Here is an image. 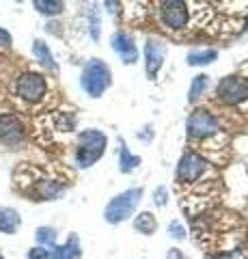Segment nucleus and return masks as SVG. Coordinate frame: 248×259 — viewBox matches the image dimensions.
I'll return each mask as SVG.
<instances>
[{
  "mask_svg": "<svg viewBox=\"0 0 248 259\" xmlns=\"http://www.w3.org/2000/svg\"><path fill=\"white\" fill-rule=\"evenodd\" d=\"M166 59V44L160 37H149L145 44V71L149 80H156L164 67Z\"/></svg>",
  "mask_w": 248,
  "mask_h": 259,
  "instance_id": "0eeeda50",
  "label": "nucleus"
},
{
  "mask_svg": "<svg viewBox=\"0 0 248 259\" xmlns=\"http://www.w3.org/2000/svg\"><path fill=\"white\" fill-rule=\"evenodd\" d=\"M0 259H3V253H0Z\"/></svg>",
  "mask_w": 248,
  "mask_h": 259,
  "instance_id": "bb28decb",
  "label": "nucleus"
},
{
  "mask_svg": "<svg viewBox=\"0 0 248 259\" xmlns=\"http://www.w3.org/2000/svg\"><path fill=\"white\" fill-rule=\"evenodd\" d=\"M132 227L140 233V236H154L158 231V218L154 212H140V214L134 216Z\"/></svg>",
  "mask_w": 248,
  "mask_h": 259,
  "instance_id": "9b49d317",
  "label": "nucleus"
},
{
  "mask_svg": "<svg viewBox=\"0 0 248 259\" xmlns=\"http://www.w3.org/2000/svg\"><path fill=\"white\" fill-rule=\"evenodd\" d=\"M151 199H154L156 207H166V203H169V188L166 186H158L154 194H151Z\"/></svg>",
  "mask_w": 248,
  "mask_h": 259,
  "instance_id": "4be33fe9",
  "label": "nucleus"
},
{
  "mask_svg": "<svg viewBox=\"0 0 248 259\" xmlns=\"http://www.w3.org/2000/svg\"><path fill=\"white\" fill-rule=\"evenodd\" d=\"M242 28H244V30H248V18L242 22Z\"/></svg>",
  "mask_w": 248,
  "mask_h": 259,
  "instance_id": "a878e982",
  "label": "nucleus"
},
{
  "mask_svg": "<svg viewBox=\"0 0 248 259\" xmlns=\"http://www.w3.org/2000/svg\"><path fill=\"white\" fill-rule=\"evenodd\" d=\"M100 15L97 11H95V5H91L89 9V30H91V37L95 39V41H100V35H102V28H100Z\"/></svg>",
  "mask_w": 248,
  "mask_h": 259,
  "instance_id": "412c9836",
  "label": "nucleus"
},
{
  "mask_svg": "<svg viewBox=\"0 0 248 259\" xmlns=\"http://www.w3.org/2000/svg\"><path fill=\"white\" fill-rule=\"evenodd\" d=\"M218 59V50L216 48H194L188 52V65L192 67H203Z\"/></svg>",
  "mask_w": 248,
  "mask_h": 259,
  "instance_id": "f8f14e48",
  "label": "nucleus"
},
{
  "mask_svg": "<svg viewBox=\"0 0 248 259\" xmlns=\"http://www.w3.org/2000/svg\"><path fill=\"white\" fill-rule=\"evenodd\" d=\"M166 233H169V238H173L175 242H183L188 238V229H186V225H183V221H179V218H175V221L169 223Z\"/></svg>",
  "mask_w": 248,
  "mask_h": 259,
  "instance_id": "a211bd4d",
  "label": "nucleus"
},
{
  "mask_svg": "<svg viewBox=\"0 0 248 259\" xmlns=\"http://www.w3.org/2000/svg\"><path fill=\"white\" fill-rule=\"evenodd\" d=\"M216 102L235 112H248V78L242 74L225 76L216 84Z\"/></svg>",
  "mask_w": 248,
  "mask_h": 259,
  "instance_id": "f03ea898",
  "label": "nucleus"
},
{
  "mask_svg": "<svg viewBox=\"0 0 248 259\" xmlns=\"http://www.w3.org/2000/svg\"><path fill=\"white\" fill-rule=\"evenodd\" d=\"M142 158L140 156H134V153L127 149V145L123 139H119V171L121 173H132L140 166Z\"/></svg>",
  "mask_w": 248,
  "mask_h": 259,
  "instance_id": "9d476101",
  "label": "nucleus"
},
{
  "mask_svg": "<svg viewBox=\"0 0 248 259\" xmlns=\"http://www.w3.org/2000/svg\"><path fill=\"white\" fill-rule=\"evenodd\" d=\"M183 255L179 253V248H171V255H169V259H181Z\"/></svg>",
  "mask_w": 248,
  "mask_h": 259,
  "instance_id": "393cba45",
  "label": "nucleus"
},
{
  "mask_svg": "<svg viewBox=\"0 0 248 259\" xmlns=\"http://www.w3.org/2000/svg\"><path fill=\"white\" fill-rule=\"evenodd\" d=\"M24 139V125L20 117L11 115V112H5L0 115V145L7 149L18 147Z\"/></svg>",
  "mask_w": 248,
  "mask_h": 259,
  "instance_id": "6e6552de",
  "label": "nucleus"
},
{
  "mask_svg": "<svg viewBox=\"0 0 248 259\" xmlns=\"http://www.w3.org/2000/svg\"><path fill=\"white\" fill-rule=\"evenodd\" d=\"M80 257H82V248H80V242L74 233L67 238L65 244L54 248V259H80Z\"/></svg>",
  "mask_w": 248,
  "mask_h": 259,
  "instance_id": "4468645a",
  "label": "nucleus"
},
{
  "mask_svg": "<svg viewBox=\"0 0 248 259\" xmlns=\"http://www.w3.org/2000/svg\"><path fill=\"white\" fill-rule=\"evenodd\" d=\"M207 89H210V76L207 74H196L194 78H192V84H190V91H188V102L196 104L199 100H203Z\"/></svg>",
  "mask_w": 248,
  "mask_h": 259,
  "instance_id": "dca6fc26",
  "label": "nucleus"
},
{
  "mask_svg": "<svg viewBox=\"0 0 248 259\" xmlns=\"http://www.w3.org/2000/svg\"><path fill=\"white\" fill-rule=\"evenodd\" d=\"M33 54L37 56V61L41 63L47 71H52V74H57V71H59V65H57V61H54V56H52L50 48H47L45 41L37 39V41L33 44Z\"/></svg>",
  "mask_w": 248,
  "mask_h": 259,
  "instance_id": "ddd939ff",
  "label": "nucleus"
},
{
  "mask_svg": "<svg viewBox=\"0 0 248 259\" xmlns=\"http://www.w3.org/2000/svg\"><path fill=\"white\" fill-rule=\"evenodd\" d=\"M80 84L89 97H102L113 84V71L102 59H91L82 69Z\"/></svg>",
  "mask_w": 248,
  "mask_h": 259,
  "instance_id": "39448f33",
  "label": "nucleus"
},
{
  "mask_svg": "<svg viewBox=\"0 0 248 259\" xmlns=\"http://www.w3.org/2000/svg\"><path fill=\"white\" fill-rule=\"evenodd\" d=\"M20 225H22V218L13 207H0V231L11 236V233L20 229Z\"/></svg>",
  "mask_w": 248,
  "mask_h": 259,
  "instance_id": "2eb2a0df",
  "label": "nucleus"
},
{
  "mask_svg": "<svg viewBox=\"0 0 248 259\" xmlns=\"http://www.w3.org/2000/svg\"><path fill=\"white\" fill-rule=\"evenodd\" d=\"M13 44V39H11V35L7 32L5 28H0V46H5V48H9Z\"/></svg>",
  "mask_w": 248,
  "mask_h": 259,
  "instance_id": "b1692460",
  "label": "nucleus"
},
{
  "mask_svg": "<svg viewBox=\"0 0 248 259\" xmlns=\"http://www.w3.org/2000/svg\"><path fill=\"white\" fill-rule=\"evenodd\" d=\"M218 177L220 175L216 171V166H212L203 156H199L192 149H186L181 153L177 168H175V186H177L179 194L196 188V186H203L207 182H214Z\"/></svg>",
  "mask_w": 248,
  "mask_h": 259,
  "instance_id": "f257e3e1",
  "label": "nucleus"
},
{
  "mask_svg": "<svg viewBox=\"0 0 248 259\" xmlns=\"http://www.w3.org/2000/svg\"><path fill=\"white\" fill-rule=\"evenodd\" d=\"M15 95L26 104H39L47 95V80L37 71H24L15 80Z\"/></svg>",
  "mask_w": 248,
  "mask_h": 259,
  "instance_id": "423d86ee",
  "label": "nucleus"
},
{
  "mask_svg": "<svg viewBox=\"0 0 248 259\" xmlns=\"http://www.w3.org/2000/svg\"><path fill=\"white\" fill-rule=\"evenodd\" d=\"M207 259H248V253L244 248H231V250H220V253H214Z\"/></svg>",
  "mask_w": 248,
  "mask_h": 259,
  "instance_id": "aec40b11",
  "label": "nucleus"
},
{
  "mask_svg": "<svg viewBox=\"0 0 248 259\" xmlns=\"http://www.w3.org/2000/svg\"><path fill=\"white\" fill-rule=\"evenodd\" d=\"M35 9L43 15H59V13H63V9H65V5L57 3V0H37Z\"/></svg>",
  "mask_w": 248,
  "mask_h": 259,
  "instance_id": "f3484780",
  "label": "nucleus"
},
{
  "mask_svg": "<svg viewBox=\"0 0 248 259\" xmlns=\"http://www.w3.org/2000/svg\"><path fill=\"white\" fill-rule=\"evenodd\" d=\"M145 197V190L140 186H134V188H127L123 192L115 194L113 199L108 201V205L104 207V218H106L108 225H121L127 218H132L136 214V209L140 207V201Z\"/></svg>",
  "mask_w": 248,
  "mask_h": 259,
  "instance_id": "20e7f679",
  "label": "nucleus"
},
{
  "mask_svg": "<svg viewBox=\"0 0 248 259\" xmlns=\"http://www.w3.org/2000/svg\"><path fill=\"white\" fill-rule=\"evenodd\" d=\"M106 145H108V136L102 130H95V127L82 130L76 139V153H74L76 166L91 168L106 153Z\"/></svg>",
  "mask_w": 248,
  "mask_h": 259,
  "instance_id": "7ed1b4c3",
  "label": "nucleus"
},
{
  "mask_svg": "<svg viewBox=\"0 0 248 259\" xmlns=\"http://www.w3.org/2000/svg\"><path fill=\"white\" fill-rule=\"evenodd\" d=\"M110 48H113V52L125 65H134L136 61H138V48H136L134 37L130 35V32H125V30L113 32V37H110Z\"/></svg>",
  "mask_w": 248,
  "mask_h": 259,
  "instance_id": "1a4fd4ad",
  "label": "nucleus"
},
{
  "mask_svg": "<svg viewBox=\"0 0 248 259\" xmlns=\"http://www.w3.org/2000/svg\"><path fill=\"white\" fill-rule=\"evenodd\" d=\"M28 259H54V250L47 246H35L28 250Z\"/></svg>",
  "mask_w": 248,
  "mask_h": 259,
  "instance_id": "5701e85b",
  "label": "nucleus"
},
{
  "mask_svg": "<svg viewBox=\"0 0 248 259\" xmlns=\"http://www.w3.org/2000/svg\"><path fill=\"white\" fill-rule=\"evenodd\" d=\"M35 238L39 242V246L50 248L54 242H57V229H52V227H39V229L35 231Z\"/></svg>",
  "mask_w": 248,
  "mask_h": 259,
  "instance_id": "6ab92c4d",
  "label": "nucleus"
}]
</instances>
